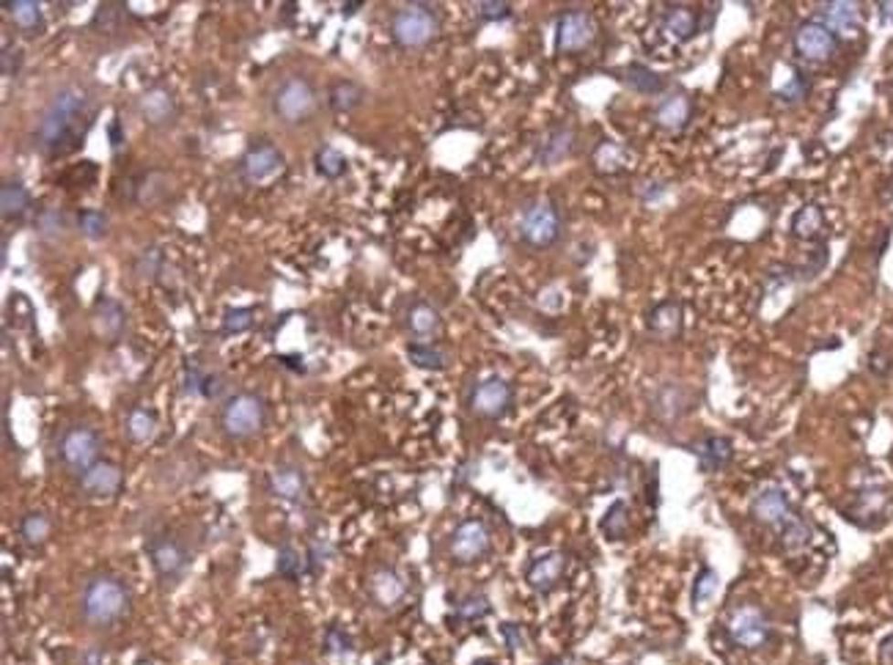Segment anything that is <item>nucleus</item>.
<instances>
[{
    "instance_id": "nucleus-1",
    "label": "nucleus",
    "mask_w": 893,
    "mask_h": 665,
    "mask_svg": "<svg viewBox=\"0 0 893 665\" xmlns=\"http://www.w3.org/2000/svg\"><path fill=\"white\" fill-rule=\"evenodd\" d=\"M94 121V100L86 86H64L53 94L48 108L42 111L34 143L45 154H67L78 149Z\"/></svg>"
},
{
    "instance_id": "nucleus-2",
    "label": "nucleus",
    "mask_w": 893,
    "mask_h": 665,
    "mask_svg": "<svg viewBox=\"0 0 893 665\" xmlns=\"http://www.w3.org/2000/svg\"><path fill=\"white\" fill-rule=\"evenodd\" d=\"M80 607L89 624L113 627L130 613V591L113 575H97L86 583L80 594Z\"/></svg>"
},
{
    "instance_id": "nucleus-3",
    "label": "nucleus",
    "mask_w": 893,
    "mask_h": 665,
    "mask_svg": "<svg viewBox=\"0 0 893 665\" xmlns=\"http://www.w3.org/2000/svg\"><path fill=\"white\" fill-rule=\"evenodd\" d=\"M440 34V17L426 4H407L390 20V37L404 50H420Z\"/></svg>"
},
{
    "instance_id": "nucleus-4",
    "label": "nucleus",
    "mask_w": 893,
    "mask_h": 665,
    "mask_svg": "<svg viewBox=\"0 0 893 665\" xmlns=\"http://www.w3.org/2000/svg\"><path fill=\"white\" fill-rule=\"evenodd\" d=\"M316 111V91L303 75L283 78L272 91V113L281 124H305Z\"/></svg>"
},
{
    "instance_id": "nucleus-5",
    "label": "nucleus",
    "mask_w": 893,
    "mask_h": 665,
    "mask_svg": "<svg viewBox=\"0 0 893 665\" xmlns=\"http://www.w3.org/2000/svg\"><path fill=\"white\" fill-rule=\"evenodd\" d=\"M564 228L561 209L550 198L531 201L520 215V237L531 248H550L558 242Z\"/></svg>"
},
{
    "instance_id": "nucleus-6",
    "label": "nucleus",
    "mask_w": 893,
    "mask_h": 665,
    "mask_svg": "<svg viewBox=\"0 0 893 665\" xmlns=\"http://www.w3.org/2000/svg\"><path fill=\"white\" fill-rule=\"evenodd\" d=\"M267 418V407L256 394H234L220 410V429L231 440L253 438Z\"/></svg>"
},
{
    "instance_id": "nucleus-7",
    "label": "nucleus",
    "mask_w": 893,
    "mask_h": 665,
    "mask_svg": "<svg viewBox=\"0 0 893 665\" xmlns=\"http://www.w3.org/2000/svg\"><path fill=\"white\" fill-rule=\"evenodd\" d=\"M283 171H286V157H283V152H281L275 143H270V141H259V143H253V146L242 154V160H239V176H242L248 185H253V187H267V185H272Z\"/></svg>"
},
{
    "instance_id": "nucleus-8",
    "label": "nucleus",
    "mask_w": 893,
    "mask_h": 665,
    "mask_svg": "<svg viewBox=\"0 0 893 665\" xmlns=\"http://www.w3.org/2000/svg\"><path fill=\"white\" fill-rule=\"evenodd\" d=\"M100 451H102V440H100V435L91 427H72L58 440L61 462L72 473H86L91 465H97L100 462Z\"/></svg>"
},
{
    "instance_id": "nucleus-9",
    "label": "nucleus",
    "mask_w": 893,
    "mask_h": 665,
    "mask_svg": "<svg viewBox=\"0 0 893 665\" xmlns=\"http://www.w3.org/2000/svg\"><path fill=\"white\" fill-rule=\"evenodd\" d=\"M597 34H600V26H597L594 15L580 12V9L564 12L556 26V50L558 53H580L594 45Z\"/></svg>"
},
{
    "instance_id": "nucleus-10",
    "label": "nucleus",
    "mask_w": 893,
    "mask_h": 665,
    "mask_svg": "<svg viewBox=\"0 0 893 665\" xmlns=\"http://www.w3.org/2000/svg\"><path fill=\"white\" fill-rule=\"evenodd\" d=\"M792 45H794V53L803 61L824 64L827 58H833V53L838 48V37L827 26H822L819 20H805V23L797 26Z\"/></svg>"
},
{
    "instance_id": "nucleus-11",
    "label": "nucleus",
    "mask_w": 893,
    "mask_h": 665,
    "mask_svg": "<svg viewBox=\"0 0 893 665\" xmlns=\"http://www.w3.org/2000/svg\"><path fill=\"white\" fill-rule=\"evenodd\" d=\"M490 544L493 536L484 520H462L452 533L449 550L457 564H476L490 553Z\"/></svg>"
},
{
    "instance_id": "nucleus-12",
    "label": "nucleus",
    "mask_w": 893,
    "mask_h": 665,
    "mask_svg": "<svg viewBox=\"0 0 893 665\" xmlns=\"http://www.w3.org/2000/svg\"><path fill=\"white\" fill-rule=\"evenodd\" d=\"M726 629L731 635V640L742 649H759L767 640L770 624L764 618V613L756 605H737L728 613Z\"/></svg>"
},
{
    "instance_id": "nucleus-13",
    "label": "nucleus",
    "mask_w": 893,
    "mask_h": 665,
    "mask_svg": "<svg viewBox=\"0 0 893 665\" xmlns=\"http://www.w3.org/2000/svg\"><path fill=\"white\" fill-rule=\"evenodd\" d=\"M512 385L504 377L482 380L471 394V410L482 418H504L512 407Z\"/></svg>"
},
{
    "instance_id": "nucleus-14",
    "label": "nucleus",
    "mask_w": 893,
    "mask_h": 665,
    "mask_svg": "<svg viewBox=\"0 0 893 665\" xmlns=\"http://www.w3.org/2000/svg\"><path fill=\"white\" fill-rule=\"evenodd\" d=\"M149 558L160 580H176L190 564L187 547L174 536H152L149 539Z\"/></svg>"
},
{
    "instance_id": "nucleus-15",
    "label": "nucleus",
    "mask_w": 893,
    "mask_h": 665,
    "mask_svg": "<svg viewBox=\"0 0 893 665\" xmlns=\"http://www.w3.org/2000/svg\"><path fill=\"white\" fill-rule=\"evenodd\" d=\"M138 113L149 127L165 130V127H171L176 121L179 102H176V97H174V91L168 86H149L138 97Z\"/></svg>"
},
{
    "instance_id": "nucleus-16",
    "label": "nucleus",
    "mask_w": 893,
    "mask_h": 665,
    "mask_svg": "<svg viewBox=\"0 0 893 665\" xmlns=\"http://www.w3.org/2000/svg\"><path fill=\"white\" fill-rule=\"evenodd\" d=\"M122 484H124L122 468L113 462H105V459H100L86 473H80V492L86 498H113V495H119Z\"/></svg>"
},
{
    "instance_id": "nucleus-17",
    "label": "nucleus",
    "mask_w": 893,
    "mask_h": 665,
    "mask_svg": "<svg viewBox=\"0 0 893 665\" xmlns=\"http://www.w3.org/2000/svg\"><path fill=\"white\" fill-rule=\"evenodd\" d=\"M572 152H575V130L569 124H556L537 141L534 160L539 165H558Z\"/></svg>"
},
{
    "instance_id": "nucleus-18",
    "label": "nucleus",
    "mask_w": 893,
    "mask_h": 665,
    "mask_svg": "<svg viewBox=\"0 0 893 665\" xmlns=\"http://www.w3.org/2000/svg\"><path fill=\"white\" fill-rule=\"evenodd\" d=\"M750 514L753 520H759L761 525H770V528H781L789 517H792V509H789V498L781 487H764L756 492V498L750 501Z\"/></svg>"
},
{
    "instance_id": "nucleus-19",
    "label": "nucleus",
    "mask_w": 893,
    "mask_h": 665,
    "mask_svg": "<svg viewBox=\"0 0 893 665\" xmlns=\"http://www.w3.org/2000/svg\"><path fill=\"white\" fill-rule=\"evenodd\" d=\"M91 322H94V332L100 339L105 342H119L122 339V332L127 327V311L119 300H111V297H102L97 300L94 305V313H91Z\"/></svg>"
},
{
    "instance_id": "nucleus-20",
    "label": "nucleus",
    "mask_w": 893,
    "mask_h": 665,
    "mask_svg": "<svg viewBox=\"0 0 893 665\" xmlns=\"http://www.w3.org/2000/svg\"><path fill=\"white\" fill-rule=\"evenodd\" d=\"M564 569H567V558L561 553H545V555L531 561V566L526 569V580H528V586L534 591L547 594V591H553L558 586Z\"/></svg>"
},
{
    "instance_id": "nucleus-21",
    "label": "nucleus",
    "mask_w": 893,
    "mask_h": 665,
    "mask_svg": "<svg viewBox=\"0 0 893 665\" xmlns=\"http://www.w3.org/2000/svg\"><path fill=\"white\" fill-rule=\"evenodd\" d=\"M690 113H693V102L685 91H671L665 94L657 108H654V124L663 127V130H685L687 121H690Z\"/></svg>"
},
{
    "instance_id": "nucleus-22",
    "label": "nucleus",
    "mask_w": 893,
    "mask_h": 665,
    "mask_svg": "<svg viewBox=\"0 0 893 665\" xmlns=\"http://www.w3.org/2000/svg\"><path fill=\"white\" fill-rule=\"evenodd\" d=\"M368 594H371V599L379 607H396L404 599L407 586H404V580H401V575L396 569L382 566V569L371 572V577H368Z\"/></svg>"
},
{
    "instance_id": "nucleus-23",
    "label": "nucleus",
    "mask_w": 893,
    "mask_h": 665,
    "mask_svg": "<svg viewBox=\"0 0 893 665\" xmlns=\"http://www.w3.org/2000/svg\"><path fill=\"white\" fill-rule=\"evenodd\" d=\"M816 20L822 26H827L835 37L838 34H855L860 28V6L852 4V0H833V4L819 6Z\"/></svg>"
},
{
    "instance_id": "nucleus-24",
    "label": "nucleus",
    "mask_w": 893,
    "mask_h": 665,
    "mask_svg": "<svg viewBox=\"0 0 893 665\" xmlns=\"http://www.w3.org/2000/svg\"><path fill=\"white\" fill-rule=\"evenodd\" d=\"M127 185L133 187L130 198L138 201V204H146V206H154V204L165 201L168 193L174 190V179L168 174H163V171H149L141 179H130Z\"/></svg>"
},
{
    "instance_id": "nucleus-25",
    "label": "nucleus",
    "mask_w": 893,
    "mask_h": 665,
    "mask_svg": "<svg viewBox=\"0 0 893 665\" xmlns=\"http://www.w3.org/2000/svg\"><path fill=\"white\" fill-rule=\"evenodd\" d=\"M270 492L278 495L281 501L289 503H300L308 492V481L305 473L294 465H281L270 473Z\"/></svg>"
},
{
    "instance_id": "nucleus-26",
    "label": "nucleus",
    "mask_w": 893,
    "mask_h": 665,
    "mask_svg": "<svg viewBox=\"0 0 893 665\" xmlns=\"http://www.w3.org/2000/svg\"><path fill=\"white\" fill-rule=\"evenodd\" d=\"M407 330L415 336V342L429 344V339H434L437 332L442 330V319H440L437 308H431L429 302L418 300L407 311Z\"/></svg>"
},
{
    "instance_id": "nucleus-27",
    "label": "nucleus",
    "mask_w": 893,
    "mask_h": 665,
    "mask_svg": "<svg viewBox=\"0 0 893 665\" xmlns=\"http://www.w3.org/2000/svg\"><path fill=\"white\" fill-rule=\"evenodd\" d=\"M31 190L17 182V179H9L4 182V187H0V212H4V220L12 223V220H23L28 212H31Z\"/></svg>"
},
{
    "instance_id": "nucleus-28",
    "label": "nucleus",
    "mask_w": 893,
    "mask_h": 665,
    "mask_svg": "<svg viewBox=\"0 0 893 665\" xmlns=\"http://www.w3.org/2000/svg\"><path fill=\"white\" fill-rule=\"evenodd\" d=\"M646 322L657 339H676L682 332V305L676 300H665L649 311Z\"/></svg>"
},
{
    "instance_id": "nucleus-29",
    "label": "nucleus",
    "mask_w": 893,
    "mask_h": 665,
    "mask_svg": "<svg viewBox=\"0 0 893 665\" xmlns=\"http://www.w3.org/2000/svg\"><path fill=\"white\" fill-rule=\"evenodd\" d=\"M6 15L12 17L15 28H20L28 37H37L45 31V15L37 0H15V4H4Z\"/></svg>"
},
{
    "instance_id": "nucleus-30",
    "label": "nucleus",
    "mask_w": 893,
    "mask_h": 665,
    "mask_svg": "<svg viewBox=\"0 0 893 665\" xmlns=\"http://www.w3.org/2000/svg\"><path fill=\"white\" fill-rule=\"evenodd\" d=\"M698 465L707 473H715L720 468H726L731 462V440L720 438V435H709L698 443Z\"/></svg>"
},
{
    "instance_id": "nucleus-31",
    "label": "nucleus",
    "mask_w": 893,
    "mask_h": 665,
    "mask_svg": "<svg viewBox=\"0 0 893 665\" xmlns=\"http://www.w3.org/2000/svg\"><path fill=\"white\" fill-rule=\"evenodd\" d=\"M622 80H624L627 89H633V91H638V94H646V97L660 94L663 86H665V80H663L654 69H649L646 64H627V67L622 69Z\"/></svg>"
},
{
    "instance_id": "nucleus-32",
    "label": "nucleus",
    "mask_w": 893,
    "mask_h": 665,
    "mask_svg": "<svg viewBox=\"0 0 893 665\" xmlns=\"http://www.w3.org/2000/svg\"><path fill=\"white\" fill-rule=\"evenodd\" d=\"M124 432L133 443L144 446V443H152L154 435H157V416L146 407H133L127 413V421H124Z\"/></svg>"
},
{
    "instance_id": "nucleus-33",
    "label": "nucleus",
    "mask_w": 893,
    "mask_h": 665,
    "mask_svg": "<svg viewBox=\"0 0 893 665\" xmlns=\"http://www.w3.org/2000/svg\"><path fill=\"white\" fill-rule=\"evenodd\" d=\"M663 28H665L674 39L685 42V39L696 37V31H698V17H696V12H693L690 6H668V12L663 15Z\"/></svg>"
},
{
    "instance_id": "nucleus-34",
    "label": "nucleus",
    "mask_w": 893,
    "mask_h": 665,
    "mask_svg": "<svg viewBox=\"0 0 893 665\" xmlns=\"http://www.w3.org/2000/svg\"><path fill=\"white\" fill-rule=\"evenodd\" d=\"M824 228V212L819 204H805L792 217V234L797 239H813Z\"/></svg>"
},
{
    "instance_id": "nucleus-35",
    "label": "nucleus",
    "mask_w": 893,
    "mask_h": 665,
    "mask_svg": "<svg viewBox=\"0 0 893 665\" xmlns=\"http://www.w3.org/2000/svg\"><path fill=\"white\" fill-rule=\"evenodd\" d=\"M327 100H330V108H333L335 113H349V111H355L357 105H363L366 91H363L357 83H352V80H341V83H335V86L330 89Z\"/></svg>"
},
{
    "instance_id": "nucleus-36",
    "label": "nucleus",
    "mask_w": 893,
    "mask_h": 665,
    "mask_svg": "<svg viewBox=\"0 0 893 665\" xmlns=\"http://www.w3.org/2000/svg\"><path fill=\"white\" fill-rule=\"evenodd\" d=\"M407 358L412 361V366L418 369H426V372H442L445 369V353L437 350L431 342L423 344V342H412L407 347Z\"/></svg>"
},
{
    "instance_id": "nucleus-37",
    "label": "nucleus",
    "mask_w": 893,
    "mask_h": 665,
    "mask_svg": "<svg viewBox=\"0 0 893 665\" xmlns=\"http://www.w3.org/2000/svg\"><path fill=\"white\" fill-rule=\"evenodd\" d=\"M808 542H811V525L803 517L792 514L781 525V544H783V550L786 553H800Z\"/></svg>"
},
{
    "instance_id": "nucleus-38",
    "label": "nucleus",
    "mask_w": 893,
    "mask_h": 665,
    "mask_svg": "<svg viewBox=\"0 0 893 665\" xmlns=\"http://www.w3.org/2000/svg\"><path fill=\"white\" fill-rule=\"evenodd\" d=\"M627 165V152L613 143V141H602L597 149H594V168L600 174H619L622 168Z\"/></svg>"
},
{
    "instance_id": "nucleus-39",
    "label": "nucleus",
    "mask_w": 893,
    "mask_h": 665,
    "mask_svg": "<svg viewBox=\"0 0 893 665\" xmlns=\"http://www.w3.org/2000/svg\"><path fill=\"white\" fill-rule=\"evenodd\" d=\"M600 528H602V533L608 539H624L627 531H630V509H627V503L624 501H613L611 509L605 512Z\"/></svg>"
},
{
    "instance_id": "nucleus-40",
    "label": "nucleus",
    "mask_w": 893,
    "mask_h": 665,
    "mask_svg": "<svg viewBox=\"0 0 893 665\" xmlns=\"http://www.w3.org/2000/svg\"><path fill=\"white\" fill-rule=\"evenodd\" d=\"M314 163H316V171H319L324 179H341V176L346 174V168H349L346 157H344L338 149H333V146H322V149L316 152Z\"/></svg>"
},
{
    "instance_id": "nucleus-41",
    "label": "nucleus",
    "mask_w": 893,
    "mask_h": 665,
    "mask_svg": "<svg viewBox=\"0 0 893 665\" xmlns=\"http://www.w3.org/2000/svg\"><path fill=\"white\" fill-rule=\"evenodd\" d=\"M20 536H23L26 544H31V547L45 544L48 536H50V520H48L42 512H28V514L20 520Z\"/></svg>"
},
{
    "instance_id": "nucleus-42",
    "label": "nucleus",
    "mask_w": 893,
    "mask_h": 665,
    "mask_svg": "<svg viewBox=\"0 0 893 665\" xmlns=\"http://www.w3.org/2000/svg\"><path fill=\"white\" fill-rule=\"evenodd\" d=\"M253 327V308H226L220 319V332L223 336H239V332Z\"/></svg>"
},
{
    "instance_id": "nucleus-43",
    "label": "nucleus",
    "mask_w": 893,
    "mask_h": 665,
    "mask_svg": "<svg viewBox=\"0 0 893 665\" xmlns=\"http://www.w3.org/2000/svg\"><path fill=\"white\" fill-rule=\"evenodd\" d=\"M64 228H67V217H64L61 209H56V206H45V209L37 215V231H39L45 239H56V237H61Z\"/></svg>"
},
{
    "instance_id": "nucleus-44",
    "label": "nucleus",
    "mask_w": 893,
    "mask_h": 665,
    "mask_svg": "<svg viewBox=\"0 0 893 665\" xmlns=\"http://www.w3.org/2000/svg\"><path fill=\"white\" fill-rule=\"evenodd\" d=\"M78 228L89 239H102V237H108V215L100 209H83L78 215Z\"/></svg>"
},
{
    "instance_id": "nucleus-45",
    "label": "nucleus",
    "mask_w": 893,
    "mask_h": 665,
    "mask_svg": "<svg viewBox=\"0 0 893 665\" xmlns=\"http://www.w3.org/2000/svg\"><path fill=\"white\" fill-rule=\"evenodd\" d=\"M718 586H720V580H718V572L715 569H709V566H704L701 572H698V577H696V583H693V607H701V605H707L715 594H718Z\"/></svg>"
},
{
    "instance_id": "nucleus-46",
    "label": "nucleus",
    "mask_w": 893,
    "mask_h": 665,
    "mask_svg": "<svg viewBox=\"0 0 893 665\" xmlns=\"http://www.w3.org/2000/svg\"><path fill=\"white\" fill-rule=\"evenodd\" d=\"M682 396H685L682 388H676V385H665V388H660V394H657V399H654V410H657L663 418H676V416H682Z\"/></svg>"
},
{
    "instance_id": "nucleus-47",
    "label": "nucleus",
    "mask_w": 893,
    "mask_h": 665,
    "mask_svg": "<svg viewBox=\"0 0 893 665\" xmlns=\"http://www.w3.org/2000/svg\"><path fill=\"white\" fill-rule=\"evenodd\" d=\"M305 561H308V558H303L292 544H283V547L278 550V561H275V566H278V575L294 580V577H300V575L305 572Z\"/></svg>"
},
{
    "instance_id": "nucleus-48",
    "label": "nucleus",
    "mask_w": 893,
    "mask_h": 665,
    "mask_svg": "<svg viewBox=\"0 0 893 665\" xmlns=\"http://www.w3.org/2000/svg\"><path fill=\"white\" fill-rule=\"evenodd\" d=\"M493 610L490 599L484 594H468L465 599L457 602V616L462 621H476V618H484L487 613Z\"/></svg>"
},
{
    "instance_id": "nucleus-49",
    "label": "nucleus",
    "mask_w": 893,
    "mask_h": 665,
    "mask_svg": "<svg viewBox=\"0 0 893 665\" xmlns=\"http://www.w3.org/2000/svg\"><path fill=\"white\" fill-rule=\"evenodd\" d=\"M476 15L484 23H501L512 17V6L504 0H484V4H476Z\"/></svg>"
},
{
    "instance_id": "nucleus-50",
    "label": "nucleus",
    "mask_w": 893,
    "mask_h": 665,
    "mask_svg": "<svg viewBox=\"0 0 893 665\" xmlns=\"http://www.w3.org/2000/svg\"><path fill=\"white\" fill-rule=\"evenodd\" d=\"M160 267H163V253H160V248H144L141 256H138V261H135V272H138L141 278H154V275L160 272Z\"/></svg>"
},
{
    "instance_id": "nucleus-51",
    "label": "nucleus",
    "mask_w": 893,
    "mask_h": 665,
    "mask_svg": "<svg viewBox=\"0 0 893 665\" xmlns=\"http://www.w3.org/2000/svg\"><path fill=\"white\" fill-rule=\"evenodd\" d=\"M805 94H808V80H805L803 72H794V75L789 78V83H786L783 89L775 91V97H778L781 102H800Z\"/></svg>"
},
{
    "instance_id": "nucleus-52",
    "label": "nucleus",
    "mask_w": 893,
    "mask_h": 665,
    "mask_svg": "<svg viewBox=\"0 0 893 665\" xmlns=\"http://www.w3.org/2000/svg\"><path fill=\"white\" fill-rule=\"evenodd\" d=\"M324 651H327V654H349V651H352V640H349V635H346L341 627L330 624L327 632H324Z\"/></svg>"
},
{
    "instance_id": "nucleus-53",
    "label": "nucleus",
    "mask_w": 893,
    "mask_h": 665,
    "mask_svg": "<svg viewBox=\"0 0 893 665\" xmlns=\"http://www.w3.org/2000/svg\"><path fill=\"white\" fill-rule=\"evenodd\" d=\"M501 635H504V640H506V646H509V649H523V646L528 643V635H526V629H523L520 624H515V621H506V624H501Z\"/></svg>"
},
{
    "instance_id": "nucleus-54",
    "label": "nucleus",
    "mask_w": 893,
    "mask_h": 665,
    "mask_svg": "<svg viewBox=\"0 0 893 665\" xmlns=\"http://www.w3.org/2000/svg\"><path fill=\"white\" fill-rule=\"evenodd\" d=\"M201 383H204V372L198 369V364L187 361L185 364V394H190V396L201 394Z\"/></svg>"
},
{
    "instance_id": "nucleus-55",
    "label": "nucleus",
    "mask_w": 893,
    "mask_h": 665,
    "mask_svg": "<svg viewBox=\"0 0 893 665\" xmlns=\"http://www.w3.org/2000/svg\"><path fill=\"white\" fill-rule=\"evenodd\" d=\"M226 383L220 375H204V383H201V396L204 399H218L223 394Z\"/></svg>"
},
{
    "instance_id": "nucleus-56",
    "label": "nucleus",
    "mask_w": 893,
    "mask_h": 665,
    "mask_svg": "<svg viewBox=\"0 0 893 665\" xmlns=\"http://www.w3.org/2000/svg\"><path fill=\"white\" fill-rule=\"evenodd\" d=\"M0 69H4L6 78L17 75V69H20V53L12 50V48H4V53H0Z\"/></svg>"
},
{
    "instance_id": "nucleus-57",
    "label": "nucleus",
    "mask_w": 893,
    "mask_h": 665,
    "mask_svg": "<svg viewBox=\"0 0 893 665\" xmlns=\"http://www.w3.org/2000/svg\"><path fill=\"white\" fill-rule=\"evenodd\" d=\"M80 662H83V665H102V662H105V651L97 649V646H89V649L80 654Z\"/></svg>"
},
{
    "instance_id": "nucleus-58",
    "label": "nucleus",
    "mask_w": 893,
    "mask_h": 665,
    "mask_svg": "<svg viewBox=\"0 0 893 665\" xmlns=\"http://www.w3.org/2000/svg\"><path fill=\"white\" fill-rule=\"evenodd\" d=\"M879 660L885 665H893V635L882 640V649H879Z\"/></svg>"
},
{
    "instance_id": "nucleus-59",
    "label": "nucleus",
    "mask_w": 893,
    "mask_h": 665,
    "mask_svg": "<svg viewBox=\"0 0 893 665\" xmlns=\"http://www.w3.org/2000/svg\"><path fill=\"white\" fill-rule=\"evenodd\" d=\"M108 132H111V146H113V149H119V146H122V141H124V138H122V130H119V119L111 124V130H108Z\"/></svg>"
},
{
    "instance_id": "nucleus-60",
    "label": "nucleus",
    "mask_w": 893,
    "mask_h": 665,
    "mask_svg": "<svg viewBox=\"0 0 893 665\" xmlns=\"http://www.w3.org/2000/svg\"><path fill=\"white\" fill-rule=\"evenodd\" d=\"M357 9H360V4H344L341 15H344V17H355V15H357Z\"/></svg>"
},
{
    "instance_id": "nucleus-61",
    "label": "nucleus",
    "mask_w": 893,
    "mask_h": 665,
    "mask_svg": "<svg viewBox=\"0 0 893 665\" xmlns=\"http://www.w3.org/2000/svg\"><path fill=\"white\" fill-rule=\"evenodd\" d=\"M545 665H569V662H567L564 657H550V660H547Z\"/></svg>"
}]
</instances>
